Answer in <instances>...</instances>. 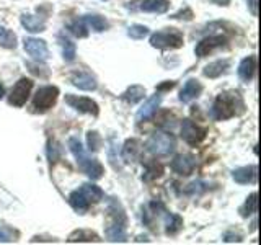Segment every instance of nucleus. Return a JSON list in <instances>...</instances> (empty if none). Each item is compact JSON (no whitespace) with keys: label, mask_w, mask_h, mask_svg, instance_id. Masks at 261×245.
<instances>
[{"label":"nucleus","mask_w":261,"mask_h":245,"mask_svg":"<svg viewBox=\"0 0 261 245\" xmlns=\"http://www.w3.org/2000/svg\"><path fill=\"white\" fill-rule=\"evenodd\" d=\"M70 242H98V235L90 231H77L69 237Z\"/></svg>","instance_id":"c85d7f7f"},{"label":"nucleus","mask_w":261,"mask_h":245,"mask_svg":"<svg viewBox=\"0 0 261 245\" xmlns=\"http://www.w3.org/2000/svg\"><path fill=\"white\" fill-rule=\"evenodd\" d=\"M256 165H250V167H240L235 168L232 172V178L235 180L237 183L240 185H247V183H253L256 180Z\"/></svg>","instance_id":"2eb2a0df"},{"label":"nucleus","mask_w":261,"mask_h":245,"mask_svg":"<svg viewBox=\"0 0 261 245\" xmlns=\"http://www.w3.org/2000/svg\"><path fill=\"white\" fill-rule=\"evenodd\" d=\"M162 103V95L155 93L153 96H150L149 100H147L141 108L137 111V121L139 122H144V121H149L155 113H157L159 106Z\"/></svg>","instance_id":"f8f14e48"},{"label":"nucleus","mask_w":261,"mask_h":245,"mask_svg":"<svg viewBox=\"0 0 261 245\" xmlns=\"http://www.w3.org/2000/svg\"><path fill=\"white\" fill-rule=\"evenodd\" d=\"M4 95H5V88H4V85L0 84V100L4 98Z\"/></svg>","instance_id":"58836bf2"},{"label":"nucleus","mask_w":261,"mask_h":245,"mask_svg":"<svg viewBox=\"0 0 261 245\" xmlns=\"http://www.w3.org/2000/svg\"><path fill=\"white\" fill-rule=\"evenodd\" d=\"M15 240V232L12 229L0 226V242H12Z\"/></svg>","instance_id":"f704fd0d"},{"label":"nucleus","mask_w":261,"mask_h":245,"mask_svg":"<svg viewBox=\"0 0 261 245\" xmlns=\"http://www.w3.org/2000/svg\"><path fill=\"white\" fill-rule=\"evenodd\" d=\"M106 237H108L111 242H124L126 240L124 223H118V220H114L111 226L106 227Z\"/></svg>","instance_id":"412c9836"},{"label":"nucleus","mask_w":261,"mask_h":245,"mask_svg":"<svg viewBox=\"0 0 261 245\" xmlns=\"http://www.w3.org/2000/svg\"><path fill=\"white\" fill-rule=\"evenodd\" d=\"M212 118L214 119H228L235 114V98L222 93L216 98L214 105H212Z\"/></svg>","instance_id":"39448f33"},{"label":"nucleus","mask_w":261,"mask_h":245,"mask_svg":"<svg viewBox=\"0 0 261 245\" xmlns=\"http://www.w3.org/2000/svg\"><path fill=\"white\" fill-rule=\"evenodd\" d=\"M65 102H67L73 110H77L80 113H88V114H93V116H96L98 114V105L90 100V98L87 96H73V95H67L65 96Z\"/></svg>","instance_id":"1a4fd4ad"},{"label":"nucleus","mask_w":261,"mask_h":245,"mask_svg":"<svg viewBox=\"0 0 261 245\" xmlns=\"http://www.w3.org/2000/svg\"><path fill=\"white\" fill-rule=\"evenodd\" d=\"M87 141H88V149L90 151H98L101 147V137L96 131H88L87 134Z\"/></svg>","instance_id":"2f4dec72"},{"label":"nucleus","mask_w":261,"mask_h":245,"mask_svg":"<svg viewBox=\"0 0 261 245\" xmlns=\"http://www.w3.org/2000/svg\"><path fill=\"white\" fill-rule=\"evenodd\" d=\"M175 87V82H167L165 85H160L159 90H163V88H173Z\"/></svg>","instance_id":"4c0bfd02"},{"label":"nucleus","mask_w":261,"mask_h":245,"mask_svg":"<svg viewBox=\"0 0 261 245\" xmlns=\"http://www.w3.org/2000/svg\"><path fill=\"white\" fill-rule=\"evenodd\" d=\"M142 12H149V13H165L170 8L168 0H144L139 5Z\"/></svg>","instance_id":"a211bd4d"},{"label":"nucleus","mask_w":261,"mask_h":245,"mask_svg":"<svg viewBox=\"0 0 261 245\" xmlns=\"http://www.w3.org/2000/svg\"><path fill=\"white\" fill-rule=\"evenodd\" d=\"M24 51H27L33 59L38 62H44L49 59V49L46 41L38 38H24Z\"/></svg>","instance_id":"6e6552de"},{"label":"nucleus","mask_w":261,"mask_h":245,"mask_svg":"<svg viewBox=\"0 0 261 245\" xmlns=\"http://www.w3.org/2000/svg\"><path fill=\"white\" fill-rule=\"evenodd\" d=\"M59 44L62 49V56L65 61H73L75 59V54H77V49H75V43H72L69 38L65 36H59Z\"/></svg>","instance_id":"a878e982"},{"label":"nucleus","mask_w":261,"mask_h":245,"mask_svg":"<svg viewBox=\"0 0 261 245\" xmlns=\"http://www.w3.org/2000/svg\"><path fill=\"white\" fill-rule=\"evenodd\" d=\"M0 46L7 47V49H13L16 47V36L15 33L7 30L4 27H0Z\"/></svg>","instance_id":"cd10ccee"},{"label":"nucleus","mask_w":261,"mask_h":245,"mask_svg":"<svg viewBox=\"0 0 261 245\" xmlns=\"http://www.w3.org/2000/svg\"><path fill=\"white\" fill-rule=\"evenodd\" d=\"M248 5H250V8H251V13L256 16V15H258V8H256L258 0H248Z\"/></svg>","instance_id":"c9c22d12"},{"label":"nucleus","mask_w":261,"mask_h":245,"mask_svg":"<svg viewBox=\"0 0 261 245\" xmlns=\"http://www.w3.org/2000/svg\"><path fill=\"white\" fill-rule=\"evenodd\" d=\"M150 44L159 49H176L183 46V36L178 31H159L150 36Z\"/></svg>","instance_id":"20e7f679"},{"label":"nucleus","mask_w":261,"mask_h":245,"mask_svg":"<svg viewBox=\"0 0 261 245\" xmlns=\"http://www.w3.org/2000/svg\"><path fill=\"white\" fill-rule=\"evenodd\" d=\"M224 44H225L224 36H209V38H204L202 41H199L198 46L194 49V53L198 57H206L214 51V49L224 46Z\"/></svg>","instance_id":"9d476101"},{"label":"nucleus","mask_w":261,"mask_h":245,"mask_svg":"<svg viewBox=\"0 0 261 245\" xmlns=\"http://www.w3.org/2000/svg\"><path fill=\"white\" fill-rule=\"evenodd\" d=\"M175 145H176L175 137L168 133H153L145 144L147 152L155 155V157H165V155H170L175 151Z\"/></svg>","instance_id":"f03ea898"},{"label":"nucleus","mask_w":261,"mask_h":245,"mask_svg":"<svg viewBox=\"0 0 261 245\" xmlns=\"http://www.w3.org/2000/svg\"><path fill=\"white\" fill-rule=\"evenodd\" d=\"M80 191L87 196V200H88L90 203H96V201H100V200L103 198L101 188H100V186H96V185H93V183H85V185H82V186H80Z\"/></svg>","instance_id":"393cba45"},{"label":"nucleus","mask_w":261,"mask_h":245,"mask_svg":"<svg viewBox=\"0 0 261 245\" xmlns=\"http://www.w3.org/2000/svg\"><path fill=\"white\" fill-rule=\"evenodd\" d=\"M127 35L133 39H142L149 35V28L144 27V24H133V27L127 28Z\"/></svg>","instance_id":"7c9ffc66"},{"label":"nucleus","mask_w":261,"mask_h":245,"mask_svg":"<svg viewBox=\"0 0 261 245\" xmlns=\"http://www.w3.org/2000/svg\"><path fill=\"white\" fill-rule=\"evenodd\" d=\"M70 31H72V35H75L77 38H85L88 35V31H87V24L84 21H75V23H72L70 24Z\"/></svg>","instance_id":"72a5a7b5"},{"label":"nucleus","mask_w":261,"mask_h":245,"mask_svg":"<svg viewBox=\"0 0 261 245\" xmlns=\"http://www.w3.org/2000/svg\"><path fill=\"white\" fill-rule=\"evenodd\" d=\"M144 95H145V88L142 85H133V87H129L124 93H122V98H124L127 103L134 105L137 102H141L144 98Z\"/></svg>","instance_id":"b1692460"},{"label":"nucleus","mask_w":261,"mask_h":245,"mask_svg":"<svg viewBox=\"0 0 261 245\" xmlns=\"http://www.w3.org/2000/svg\"><path fill=\"white\" fill-rule=\"evenodd\" d=\"M212 4H216V5H228L230 4V0H211Z\"/></svg>","instance_id":"e433bc0d"},{"label":"nucleus","mask_w":261,"mask_h":245,"mask_svg":"<svg viewBox=\"0 0 261 245\" xmlns=\"http://www.w3.org/2000/svg\"><path fill=\"white\" fill-rule=\"evenodd\" d=\"M258 211V194L256 193H251L247 201H245V204L240 208V214L243 217H248L251 214H255V212Z\"/></svg>","instance_id":"bb28decb"},{"label":"nucleus","mask_w":261,"mask_h":245,"mask_svg":"<svg viewBox=\"0 0 261 245\" xmlns=\"http://www.w3.org/2000/svg\"><path fill=\"white\" fill-rule=\"evenodd\" d=\"M141 141H137V139H129L126 141V144L122 145V151H121V155H122V160L124 162H136L139 159V155H141Z\"/></svg>","instance_id":"dca6fc26"},{"label":"nucleus","mask_w":261,"mask_h":245,"mask_svg":"<svg viewBox=\"0 0 261 245\" xmlns=\"http://www.w3.org/2000/svg\"><path fill=\"white\" fill-rule=\"evenodd\" d=\"M69 201H70V206L75 209L79 214H85V212L88 211V208H90V201L87 200V196L80 190H75L73 193H70Z\"/></svg>","instance_id":"6ab92c4d"},{"label":"nucleus","mask_w":261,"mask_h":245,"mask_svg":"<svg viewBox=\"0 0 261 245\" xmlns=\"http://www.w3.org/2000/svg\"><path fill=\"white\" fill-rule=\"evenodd\" d=\"M31 88H33L31 79H20L13 85L10 95H8V103L13 105V106H23L24 103H27L28 96L31 93Z\"/></svg>","instance_id":"423d86ee"},{"label":"nucleus","mask_w":261,"mask_h":245,"mask_svg":"<svg viewBox=\"0 0 261 245\" xmlns=\"http://www.w3.org/2000/svg\"><path fill=\"white\" fill-rule=\"evenodd\" d=\"M196 167V160L193 155L188 154H179L171 162V170L176 172L178 175H190Z\"/></svg>","instance_id":"9b49d317"},{"label":"nucleus","mask_w":261,"mask_h":245,"mask_svg":"<svg viewBox=\"0 0 261 245\" xmlns=\"http://www.w3.org/2000/svg\"><path fill=\"white\" fill-rule=\"evenodd\" d=\"M181 137L190 145H198L204 141L206 137V129L196 125L191 119H183L181 122Z\"/></svg>","instance_id":"0eeeda50"},{"label":"nucleus","mask_w":261,"mask_h":245,"mask_svg":"<svg viewBox=\"0 0 261 245\" xmlns=\"http://www.w3.org/2000/svg\"><path fill=\"white\" fill-rule=\"evenodd\" d=\"M201 92H202V85L198 80L190 79L183 85L181 92H179V100H181L183 103H190L194 100V98H198L201 95Z\"/></svg>","instance_id":"ddd939ff"},{"label":"nucleus","mask_w":261,"mask_h":245,"mask_svg":"<svg viewBox=\"0 0 261 245\" xmlns=\"http://www.w3.org/2000/svg\"><path fill=\"white\" fill-rule=\"evenodd\" d=\"M82 21L87 24V28H92L98 33L108 28V21H106L105 16H100V15H85L84 18H82Z\"/></svg>","instance_id":"5701e85b"},{"label":"nucleus","mask_w":261,"mask_h":245,"mask_svg":"<svg viewBox=\"0 0 261 245\" xmlns=\"http://www.w3.org/2000/svg\"><path fill=\"white\" fill-rule=\"evenodd\" d=\"M255 69H256V57L255 56L245 57L239 65V77L243 82H250L253 76H255Z\"/></svg>","instance_id":"f3484780"},{"label":"nucleus","mask_w":261,"mask_h":245,"mask_svg":"<svg viewBox=\"0 0 261 245\" xmlns=\"http://www.w3.org/2000/svg\"><path fill=\"white\" fill-rule=\"evenodd\" d=\"M21 24L31 33L44 31V28H46V23L43 18H39V16H35V15H30V13L21 15Z\"/></svg>","instance_id":"aec40b11"},{"label":"nucleus","mask_w":261,"mask_h":245,"mask_svg":"<svg viewBox=\"0 0 261 245\" xmlns=\"http://www.w3.org/2000/svg\"><path fill=\"white\" fill-rule=\"evenodd\" d=\"M228 65H230V61H227V59L211 62L209 65H206V67H204L202 74L206 77H209V79H216L219 76H222V74L228 69Z\"/></svg>","instance_id":"4be33fe9"},{"label":"nucleus","mask_w":261,"mask_h":245,"mask_svg":"<svg viewBox=\"0 0 261 245\" xmlns=\"http://www.w3.org/2000/svg\"><path fill=\"white\" fill-rule=\"evenodd\" d=\"M57 96H59V88L53 87V85H46L41 87L35 98H33V106H35L36 111H47L49 108H53L57 102Z\"/></svg>","instance_id":"7ed1b4c3"},{"label":"nucleus","mask_w":261,"mask_h":245,"mask_svg":"<svg viewBox=\"0 0 261 245\" xmlns=\"http://www.w3.org/2000/svg\"><path fill=\"white\" fill-rule=\"evenodd\" d=\"M69 149L73 154V157H75L79 167L84 174H87L92 180H98V178L103 177V165L96 159L90 157L77 137L69 139Z\"/></svg>","instance_id":"f257e3e1"},{"label":"nucleus","mask_w":261,"mask_h":245,"mask_svg":"<svg viewBox=\"0 0 261 245\" xmlns=\"http://www.w3.org/2000/svg\"><path fill=\"white\" fill-rule=\"evenodd\" d=\"M181 226H183V220L179 216H176V214H168L167 216V234L168 235L176 234L179 229H181Z\"/></svg>","instance_id":"c756f323"},{"label":"nucleus","mask_w":261,"mask_h":245,"mask_svg":"<svg viewBox=\"0 0 261 245\" xmlns=\"http://www.w3.org/2000/svg\"><path fill=\"white\" fill-rule=\"evenodd\" d=\"M70 82L77 88L80 90H87V92H92V90L96 88V79L88 72H75L73 76L70 77Z\"/></svg>","instance_id":"4468645a"},{"label":"nucleus","mask_w":261,"mask_h":245,"mask_svg":"<svg viewBox=\"0 0 261 245\" xmlns=\"http://www.w3.org/2000/svg\"><path fill=\"white\" fill-rule=\"evenodd\" d=\"M163 174V168L162 165H157V163H147V172L144 175V180H153V178H159Z\"/></svg>","instance_id":"473e14b6"}]
</instances>
